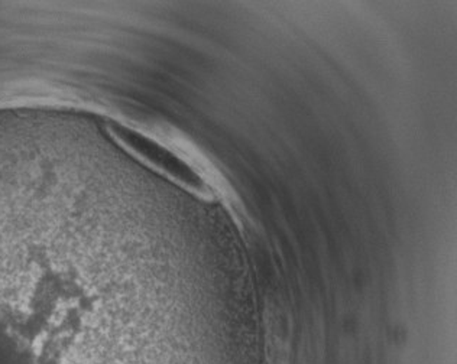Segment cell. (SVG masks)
Listing matches in <instances>:
<instances>
[{
    "label": "cell",
    "mask_w": 457,
    "mask_h": 364,
    "mask_svg": "<svg viewBox=\"0 0 457 364\" xmlns=\"http://www.w3.org/2000/svg\"><path fill=\"white\" fill-rule=\"evenodd\" d=\"M86 203L51 170L0 172V364H191L130 327Z\"/></svg>",
    "instance_id": "6da1fadb"
},
{
    "label": "cell",
    "mask_w": 457,
    "mask_h": 364,
    "mask_svg": "<svg viewBox=\"0 0 457 364\" xmlns=\"http://www.w3.org/2000/svg\"><path fill=\"white\" fill-rule=\"evenodd\" d=\"M116 135L130 151L134 152L135 155L141 156L142 160L151 167L168 175L170 178L176 179L181 186H187L191 190H204V184L197 172L191 170V167H188L183 160L177 158L172 152L132 130L119 128Z\"/></svg>",
    "instance_id": "7a4b0ae2"
}]
</instances>
